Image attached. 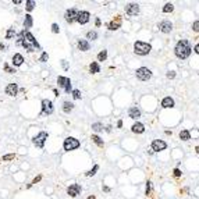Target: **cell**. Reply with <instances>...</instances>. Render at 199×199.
<instances>
[{"label": "cell", "mask_w": 199, "mask_h": 199, "mask_svg": "<svg viewBox=\"0 0 199 199\" xmlns=\"http://www.w3.org/2000/svg\"><path fill=\"white\" fill-rule=\"evenodd\" d=\"M71 92H73V98L74 99H81V92H79L78 89H74V91H71Z\"/></svg>", "instance_id": "obj_36"}, {"label": "cell", "mask_w": 199, "mask_h": 199, "mask_svg": "<svg viewBox=\"0 0 199 199\" xmlns=\"http://www.w3.org/2000/svg\"><path fill=\"white\" fill-rule=\"evenodd\" d=\"M106 58H107V50H102V52L98 54V60H99V61H105Z\"/></svg>", "instance_id": "obj_29"}, {"label": "cell", "mask_w": 199, "mask_h": 199, "mask_svg": "<svg viewBox=\"0 0 199 199\" xmlns=\"http://www.w3.org/2000/svg\"><path fill=\"white\" fill-rule=\"evenodd\" d=\"M132 132H135V134H142V132L145 131V126L142 124V123H135L134 126H132Z\"/></svg>", "instance_id": "obj_18"}, {"label": "cell", "mask_w": 199, "mask_h": 199, "mask_svg": "<svg viewBox=\"0 0 199 199\" xmlns=\"http://www.w3.org/2000/svg\"><path fill=\"white\" fill-rule=\"evenodd\" d=\"M73 109H74V105L71 103V102H64L63 103V111L64 113H70V111H73Z\"/></svg>", "instance_id": "obj_21"}, {"label": "cell", "mask_w": 199, "mask_h": 199, "mask_svg": "<svg viewBox=\"0 0 199 199\" xmlns=\"http://www.w3.org/2000/svg\"><path fill=\"white\" fill-rule=\"evenodd\" d=\"M98 170H99V166H98V164H95L93 168H92V170H89V171H86V174H85V175H86V177H92V175H95V174H96V171H98Z\"/></svg>", "instance_id": "obj_28"}, {"label": "cell", "mask_w": 199, "mask_h": 199, "mask_svg": "<svg viewBox=\"0 0 199 199\" xmlns=\"http://www.w3.org/2000/svg\"><path fill=\"white\" fill-rule=\"evenodd\" d=\"M13 3H14V4H21V0H14Z\"/></svg>", "instance_id": "obj_49"}, {"label": "cell", "mask_w": 199, "mask_h": 199, "mask_svg": "<svg viewBox=\"0 0 199 199\" xmlns=\"http://www.w3.org/2000/svg\"><path fill=\"white\" fill-rule=\"evenodd\" d=\"M54 107H53V102L49 99L42 100V114H52Z\"/></svg>", "instance_id": "obj_8"}, {"label": "cell", "mask_w": 199, "mask_h": 199, "mask_svg": "<svg viewBox=\"0 0 199 199\" xmlns=\"http://www.w3.org/2000/svg\"><path fill=\"white\" fill-rule=\"evenodd\" d=\"M4 70H6V73H9V74H14V73H16V68H11L9 64H4Z\"/></svg>", "instance_id": "obj_37"}, {"label": "cell", "mask_w": 199, "mask_h": 199, "mask_svg": "<svg viewBox=\"0 0 199 199\" xmlns=\"http://www.w3.org/2000/svg\"><path fill=\"white\" fill-rule=\"evenodd\" d=\"M67 194L71 196V198H75L81 194V185L79 184H71L67 188Z\"/></svg>", "instance_id": "obj_9"}, {"label": "cell", "mask_w": 199, "mask_h": 199, "mask_svg": "<svg viewBox=\"0 0 199 199\" xmlns=\"http://www.w3.org/2000/svg\"><path fill=\"white\" fill-rule=\"evenodd\" d=\"M195 150H196V153H199V146H196V149H195Z\"/></svg>", "instance_id": "obj_53"}, {"label": "cell", "mask_w": 199, "mask_h": 199, "mask_svg": "<svg viewBox=\"0 0 199 199\" xmlns=\"http://www.w3.org/2000/svg\"><path fill=\"white\" fill-rule=\"evenodd\" d=\"M89 17H91V14H89L88 11H78V14H77V18H75V21L82 25V24H86V22L89 21Z\"/></svg>", "instance_id": "obj_11"}, {"label": "cell", "mask_w": 199, "mask_h": 199, "mask_svg": "<svg viewBox=\"0 0 199 199\" xmlns=\"http://www.w3.org/2000/svg\"><path fill=\"white\" fill-rule=\"evenodd\" d=\"M173 29V24L170 21H162L159 24V31H162L163 34H168Z\"/></svg>", "instance_id": "obj_14"}, {"label": "cell", "mask_w": 199, "mask_h": 199, "mask_svg": "<svg viewBox=\"0 0 199 199\" xmlns=\"http://www.w3.org/2000/svg\"><path fill=\"white\" fill-rule=\"evenodd\" d=\"M174 175H175V177H180V175H181V171H180L178 168H175V170H174Z\"/></svg>", "instance_id": "obj_43"}, {"label": "cell", "mask_w": 199, "mask_h": 199, "mask_svg": "<svg viewBox=\"0 0 199 199\" xmlns=\"http://www.w3.org/2000/svg\"><path fill=\"white\" fill-rule=\"evenodd\" d=\"M16 35V31H14V28H10L9 31L6 32V39H11V38Z\"/></svg>", "instance_id": "obj_32"}, {"label": "cell", "mask_w": 199, "mask_h": 199, "mask_svg": "<svg viewBox=\"0 0 199 199\" xmlns=\"http://www.w3.org/2000/svg\"><path fill=\"white\" fill-rule=\"evenodd\" d=\"M22 63H24V57H22V54L16 53V54L13 56V66H21Z\"/></svg>", "instance_id": "obj_19"}, {"label": "cell", "mask_w": 199, "mask_h": 199, "mask_svg": "<svg viewBox=\"0 0 199 199\" xmlns=\"http://www.w3.org/2000/svg\"><path fill=\"white\" fill-rule=\"evenodd\" d=\"M145 194H146V195L150 194V183H149V181L146 183V191H145Z\"/></svg>", "instance_id": "obj_41"}, {"label": "cell", "mask_w": 199, "mask_h": 199, "mask_svg": "<svg viewBox=\"0 0 199 199\" xmlns=\"http://www.w3.org/2000/svg\"><path fill=\"white\" fill-rule=\"evenodd\" d=\"M46 139H47V132L46 131H41L38 135H35L34 138H32V143H34L36 148H43Z\"/></svg>", "instance_id": "obj_5"}, {"label": "cell", "mask_w": 199, "mask_h": 199, "mask_svg": "<svg viewBox=\"0 0 199 199\" xmlns=\"http://www.w3.org/2000/svg\"><path fill=\"white\" fill-rule=\"evenodd\" d=\"M189 138H191V134H189L188 130H183V131L180 132V139L181 141H188Z\"/></svg>", "instance_id": "obj_24"}, {"label": "cell", "mask_w": 199, "mask_h": 199, "mask_svg": "<svg viewBox=\"0 0 199 199\" xmlns=\"http://www.w3.org/2000/svg\"><path fill=\"white\" fill-rule=\"evenodd\" d=\"M95 24H96V25H98V26L100 25V20H99V18H96V21H95Z\"/></svg>", "instance_id": "obj_50"}, {"label": "cell", "mask_w": 199, "mask_h": 199, "mask_svg": "<svg viewBox=\"0 0 199 199\" xmlns=\"http://www.w3.org/2000/svg\"><path fill=\"white\" fill-rule=\"evenodd\" d=\"M192 29H194L195 32H199V21H195L194 24H192Z\"/></svg>", "instance_id": "obj_40"}, {"label": "cell", "mask_w": 199, "mask_h": 199, "mask_svg": "<svg viewBox=\"0 0 199 199\" xmlns=\"http://www.w3.org/2000/svg\"><path fill=\"white\" fill-rule=\"evenodd\" d=\"M167 148V143L164 141H162V139H156V141L152 142V150H155V152H159V150H164Z\"/></svg>", "instance_id": "obj_12"}, {"label": "cell", "mask_w": 199, "mask_h": 199, "mask_svg": "<svg viewBox=\"0 0 199 199\" xmlns=\"http://www.w3.org/2000/svg\"><path fill=\"white\" fill-rule=\"evenodd\" d=\"M24 36H25V29H22L20 34H18V39H17V45H21L22 39H24Z\"/></svg>", "instance_id": "obj_33"}, {"label": "cell", "mask_w": 199, "mask_h": 199, "mask_svg": "<svg viewBox=\"0 0 199 199\" xmlns=\"http://www.w3.org/2000/svg\"><path fill=\"white\" fill-rule=\"evenodd\" d=\"M18 91H20V89H18V85L14 84V82H13V84H9L6 86V93L9 95V96H16V95L18 93Z\"/></svg>", "instance_id": "obj_15"}, {"label": "cell", "mask_w": 199, "mask_h": 199, "mask_svg": "<svg viewBox=\"0 0 199 199\" xmlns=\"http://www.w3.org/2000/svg\"><path fill=\"white\" fill-rule=\"evenodd\" d=\"M88 199H95V196H93V195H92V196H89Z\"/></svg>", "instance_id": "obj_54"}, {"label": "cell", "mask_w": 199, "mask_h": 199, "mask_svg": "<svg viewBox=\"0 0 199 199\" xmlns=\"http://www.w3.org/2000/svg\"><path fill=\"white\" fill-rule=\"evenodd\" d=\"M14 157H16V155H14V153H10V155H6V156L1 157V160H0V162H7V160H13Z\"/></svg>", "instance_id": "obj_34"}, {"label": "cell", "mask_w": 199, "mask_h": 199, "mask_svg": "<svg viewBox=\"0 0 199 199\" xmlns=\"http://www.w3.org/2000/svg\"><path fill=\"white\" fill-rule=\"evenodd\" d=\"M150 50H152V46L146 42L138 41V42L134 43V52H135L136 54H139V56H146Z\"/></svg>", "instance_id": "obj_3"}, {"label": "cell", "mask_w": 199, "mask_h": 199, "mask_svg": "<svg viewBox=\"0 0 199 199\" xmlns=\"http://www.w3.org/2000/svg\"><path fill=\"white\" fill-rule=\"evenodd\" d=\"M77 46L81 52H86L89 50V42L88 41H85V39H79L78 42H77Z\"/></svg>", "instance_id": "obj_16"}, {"label": "cell", "mask_w": 199, "mask_h": 199, "mask_svg": "<svg viewBox=\"0 0 199 199\" xmlns=\"http://www.w3.org/2000/svg\"><path fill=\"white\" fill-rule=\"evenodd\" d=\"M4 49H6V46H4V45H3L1 42H0V50H4Z\"/></svg>", "instance_id": "obj_47"}, {"label": "cell", "mask_w": 199, "mask_h": 199, "mask_svg": "<svg viewBox=\"0 0 199 199\" xmlns=\"http://www.w3.org/2000/svg\"><path fill=\"white\" fill-rule=\"evenodd\" d=\"M107 26H109V29H110V31H116V29H118V28H120V22H109Z\"/></svg>", "instance_id": "obj_30"}, {"label": "cell", "mask_w": 199, "mask_h": 199, "mask_svg": "<svg viewBox=\"0 0 199 199\" xmlns=\"http://www.w3.org/2000/svg\"><path fill=\"white\" fill-rule=\"evenodd\" d=\"M103 191H106V192H109V191H110V188H109V187H103Z\"/></svg>", "instance_id": "obj_52"}, {"label": "cell", "mask_w": 199, "mask_h": 199, "mask_svg": "<svg viewBox=\"0 0 199 199\" xmlns=\"http://www.w3.org/2000/svg\"><path fill=\"white\" fill-rule=\"evenodd\" d=\"M195 53H198V54H199V43L195 46Z\"/></svg>", "instance_id": "obj_45"}, {"label": "cell", "mask_w": 199, "mask_h": 199, "mask_svg": "<svg viewBox=\"0 0 199 199\" xmlns=\"http://www.w3.org/2000/svg\"><path fill=\"white\" fill-rule=\"evenodd\" d=\"M41 178H42V175H38V177L35 178L34 181H32V184H36V183H39V181H41Z\"/></svg>", "instance_id": "obj_44"}, {"label": "cell", "mask_w": 199, "mask_h": 199, "mask_svg": "<svg viewBox=\"0 0 199 199\" xmlns=\"http://www.w3.org/2000/svg\"><path fill=\"white\" fill-rule=\"evenodd\" d=\"M21 46L25 49L26 52H35L36 49L41 47L39 46V43L36 42V39L34 38V35L28 31H25V36H24V39H22Z\"/></svg>", "instance_id": "obj_2"}, {"label": "cell", "mask_w": 199, "mask_h": 199, "mask_svg": "<svg viewBox=\"0 0 199 199\" xmlns=\"http://www.w3.org/2000/svg\"><path fill=\"white\" fill-rule=\"evenodd\" d=\"M91 139H92V141H93L95 143L98 145V146H103V145H105L103 139H102L100 136H98V135H92V136H91Z\"/></svg>", "instance_id": "obj_25"}, {"label": "cell", "mask_w": 199, "mask_h": 199, "mask_svg": "<svg viewBox=\"0 0 199 199\" xmlns=\"http://www.w3.org/2000/svg\"><path fill=\"white\" fill-rule=\"evenodd\" d=\"M128 114H130V117H131V118L138 120V118L141 117V110H139L138 107H131V109H130V111H128Z\"/></svg>", "instance_id": "obj_17"}, {"label": "cell", "mask_w": 199, "mask_h": 199, "mask_svg": "<svg viewBox=\"0 0 199 199\" xmlns=\"http://www.w3.org/2000/svg\"><path fill=\"white\" fill-rule=\"evenodd\" d=\"M58 31H60V28H58L57 24H52V32L53 34H58Z\"/></svg>", "instance_id": "obj_39"}, {"label": "cell", "mask_w": 199, "mask_h": 199, "mask_svg": "<svg viewBox=\"0 0 199 199\" xmlns=\"http://www.w3.org/2000/svg\"><path fill=\"white\" fill-rule=\"evenodd\" d=\"M126 13L128 16H136L139 13V6L135 4V3H130V4L126 6Z\"/></svg>", "instance_id": "obj_13"}, {"label": "cell", "mask_w": 199, "mask_h": 199, "mask_svg": "<svg viewBox=\"0 0 199 199\" xmlns=\"http://www.w3.org/2000/svg\"><path fill=\"white\" fill-rule=\"evenodd\" d=\"M191 52H192V47H191L188 41H185V39L178 41L175 47H174V53L178 58H187L191 54Z\"/></svg>", "instance_id": "obj_1"}, {"label": "cell", "mask_w": 199, "mask_h": 199, "mask_svg": "<svg viewBox=\"0 0 199 199\" xmlns=\"http://www.w3.org/2000/svg\"><path fill=\"white\" fill-rule=\"evenodd\" d=\"M57 84H58V86H60V88H63L67 93L71 92V81H70V78L60 75V77L57 78Z\"/></svg>", "instance_id": "obj_7"}, {"label": "cell", "mask_w": 199, "mask_h": 199, "mask_svg": "<svg viewBox=\"0 0 199 199\" xmlns=\"http://www.w3.org/2000/svg\"><path fill=\"white\" fill-rule=\"evenodd\" d=\"M173 10H174V6L171 3H167V4H164V7H163V13H171Z\"/></svg>", "instance_id": "obj_31"}, {"label": "cell", "mask_w": 199, "mask_h": 199, "mask_svg": "<svg viewBox=\"0 0 199 199\" xmlns=\"http://www.w3.org/2000/svg\"><path fill=\"white\" fill-rule=\"evenodd\" d=\"M77 14H78V10H77V9H68V10L66 11L64 18H66V21H67L68 24H73V22L75 21V18H77Z\"/></svg>", "instance_id": "obj_10"}, {"label": "cell", "mask_w": 199, "mask_h": 199, "mask_svg": "<svg viewBox=\"0 0 199 199\" xmlns=\"http://www.w3.org/2000/svg\"><path fill=\"white\" fill-rule=\"evenodd\" d=\"M136 78L141 79V81H148V79L152 78V71L146 67H141L136 70Z\"/></svg>", "instance_id": "obj_6"}, {"label": "cell", "mask_w": 199, "mask_h": 199, "mask_svg": "<svg viewBox=\"0 0 199 199\" xmlns=\"http://www.w3.org/2000/svg\"><path fill=\"white\" fill-rule=\"evenodd\" d=\"M63 148L66 152H70V150H74V149H77L79 148V141L78 139H75L73 136H68L64 139V143H63Z\"/></svg>", "instance_id": "obj_4"}, {"label": "cell", "mask_w": 199, "mask_h": 199, "mask_svg": "<svg viewBox=\"0 0 199 199\" xmlns=\"http://www.w3.org/2000/svg\"><path fill=\"white\" fill-rule=\"evenodd\" d=\"M174 77H175V73H174V71H168V73H167V78L173 79Z\"/></svg>", "instance_id": "obj_42"}, {"label": "cell", "mask_w": 199, "mask_h": 199, "mask_svg": "<svg viewBox=\"0 0 199 199\" xmlns=\"http://www.w3.org/2000/svg\"><path fill=\"white\" fill-rule=\"evenodd\" d=\"M32 24H34V21H32V17L29 16V14H26L25 16V20H24V28L25 29H28V28H31Z\"/></svg>", "instance_id": "obj_22"}, {"label": "cell", "mask_w": 199, "mask_h": 199, "mask_svg": "<svg viewBox=\"0 0 199 199\" xmlns=\"http://www.w3.org/2000/svg\"><path fill=\"white\" fill-rule=\"evenodd\" d=\"M117 127H118V128H121V127H123V121H118V123H117Z\"/></svg>", "instance_id": "obj_46"}, {"label": "cell", "mask_w": 199, "mask_h": 199, "mask_svg": "<svg viewBox=\"0 0 199 199\" xmlns=\"http://www.w3.org/2000/svg\"><path fill=\"white\" fill-rule=\"evenodd\" d=\"M86 39H91V41L98 39V32L96 31H89L88 34H86Z\"/></svg>", "instance_id": "obj_27"}, {"label": "cell", "mask_w": 199, "mask_h": 199, "mask_svg": "<svg viewBox=\"0 0 199 199\" xmlns=\"http://www.w3.org/2000/svg\"><path fill=\"white\" fill-rule=\"evenodd\" d=\"M92 130H95V131H102V130H103V126H102L100 123H95V124H92Z\"/></svg>", "instance_id": "obj_35"}, {"label": "cell", "mask_w": 199, "mask_h": 199, "mask_svg": "<svg viewBox=\"0 0 199 199\" xmlns=\"http://www.w3.org/2000/svg\"><path fill=\"white\" fill-rule=\"evenodd\" d=\"M34 7H35V1H34V0H26V1H25L26 11H32V10H34Z\"/></svg>", "instance_id": "obj_26"}, {"label": "cell", "mask_w": 199, "mask_h": 199, "mask_svg": "<svg viewBox=\"0 0 199 199\" xmlns=\"http://www.w3.org/2000/svg\"><path fill=\"white\" fill-rule=\"evenodd\" d=\"M106 131L110 132V131H111V126H107V127H106Z\"/></svg>", "instance_id": "obj_51"}, {"label": "cell", "mask_w": 199, "mask_h": 199, "mask_svg": "<svg viewBox=\"0 0 199 199\" xmlns=\"http://www.w3.org/2000/svg\"><path fill=\"white\" fill-rule=\"evenodd\" d=\"M47 58H49V56H47V53L46 52H43L42 53V56H41V58H39V61H42V63H45Z\"/></svg>", "instance_id": "obj_38"}, {"label": "cell", "mask_w": 199, "mask_h": 199, "mask_svg": "<svg viewBox=\"0 0 199 199\" xmlns=\"http://www.w3.org/2000/svg\"><path fill=\"white\" fill-rule=\"evenodd\" d=\"M53 92H54V96H57V98H58V91H57V89H53Z\"/></svg>", "instance_id": "obj_48"}, {"label": "cell", "mask_w": 199, "mask_h": 199, "mask_svg": "<svg viewBox=\"0 0 199 199\" xmlns=\"http://www.w3.org/2000/svg\"><path fill=\"white\" fill-rule=\"evenodd\" d=\"M89 71H91V73H92V74L99 73V71H100L99 64L96 63V61H93V63H91V66H89Z\"/></svg>", "instance_id": "obj_23"}, {"label": "cell", "mask_w": 199, "mask_h": 199, "mask_svg": "<svg viewBox=\"0 0 199 199\" xmlns=\"http://www.w3.org/2000/svg\"><path fill=\"white\" fill-rule=\"evenodd\" d=\"M162 106L164 107V109H168V107H174V100L170 98V96H167V98H164V99L162 100Z\"/></svg>", "instance_id": "obj_20"}]
</instances>
